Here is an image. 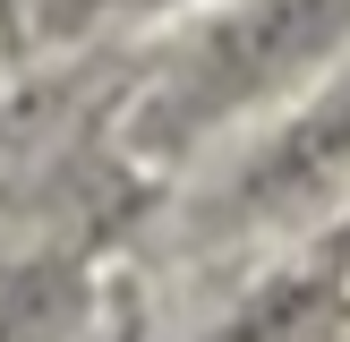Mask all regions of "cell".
Listing matches in <instances>:
<instances>
[{
    "label": "cell",
    "mask_w": 350,
    "mask_h": 342,
    "mask_svg": "<svg viewBox=\"0 0 350 342\" xmlns=\"http://www.w3.org/2000/svg\"><path fill=\"white\" fill-rule=\"evenodd\" d=\"M342 26H350V0H256V9H239L231 26L197 51L180 120H205V111H222V103L256 94L265 77H282V68H299L308 51H325Z\"/></svg>",
    "instance_id": "1"
}]
</instances>
